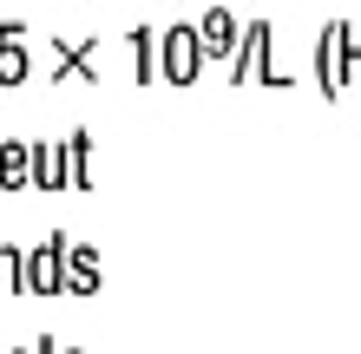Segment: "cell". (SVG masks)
Here are the masks:
<instances>
[{"mask_svg": "<svg viewBox=\"0 0 361 354\" xmlns=\"http://www.w3.org/2000/svg\"><path fill=\"white\" fill-rule=\"evenodd\" d=\"M158 53H164V72H171V86H190V79H197V59H210L204 53V39L190 33V27H171L158 39Z\"/></svg>", "mask_w": 361, "mask_h": 354, "instance_id": "6da1fadb", "label": "cell"}, {"mask_svg": "<svg viewBox=\"0 0 361 354\" xmlns=\"http://www.w3.org/2000/svg\"><path fill=\"white\" fill-rule=\"evenodd\" d=\"M197 39H204V53H210V59H217V53H230V39H237V13H230V7H204Z\"/></svg>", "mask_w": 361, "mask_h": 354, "instance_id": "7a4b0ae2", "label": "cell"}, {"mask_svg": "<svg viewBox=\"0 0 361 354\" xmlns=\"http://www.w3.org/2000/svg\"><path fill=\"white\" fill-rule=\"evenodd\" d=\"M27 164H33L27 144H0V184H7V191H13V184H27Z\"/></svg>", "mask_w": 361, "mask_h": 354, "instance_id": "3957f363", "label": "cell"}, {"mask_svg": "<svg viewBox=\"0 0 361 354\" xmlns=\"http://www.w3.org/2000/svg\"><path fill=\"white\" fill-rule=\"evenodd\" d=\"M27 72V59H20V39L13 33H0V79H20Z\"/></svg>", "mask_w": 361, "mask_h": 354, "instance_id": "277c9868", "label": "cell"}, {"mask_svg": "<svg viewBox=\"0 0 361 354\" xmlns=\"http://www.w3.org/2000/svg\"><path fill=\"white\" fill-rule=\"evenodd\" d=\"M92 282H99V269H92L86 249H79V256H73V289H92Z\"/></svg>", "mask_w": 361, "mask_h": 354, "instance_id": "5b68a950", "label": "cell"}]
</instances>
